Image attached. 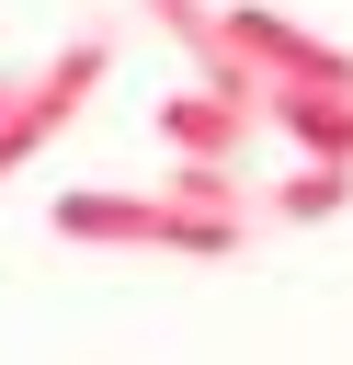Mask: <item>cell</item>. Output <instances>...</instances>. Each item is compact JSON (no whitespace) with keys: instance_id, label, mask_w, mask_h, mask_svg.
<instances>
[{"instance_id":"6da1fadb","label":"cell","mask_w":353,"mask_h":365,"mask_svg":"<svg viewBox=\"0 0 353 365\" xmlns=\"http://www.w3.org/2000/svg\"><path fill=\"white\" fill-rule=\"evenodd\" d=\"M57 240H80V251H194V262H228V251H251V217L239 205H194L182 182H159V194L91 182V194H57Z\"/></svg>"},{"instance_id":"7a4b0ae2","label":"cell","mask_w":353,"mask_h":365,"mask_svg":"<svg viewBox=\"0 0 353 365\" xmlns=\"http://www.w3.org/2000/svg\"><path fill=\"white\" fill-rule=\"evenodd\" d=\"M102 80H114V34H68V46H57L11 103H0V182H11L46 137H68V125H80V103H91Z\"/></svg>"},{"instance_id":"3957f363","label":"cell","mask_w":353,"mask_h":365,"mask_svg":"<svg viewBox=\"0 0 353 365\" xmlns=\"http://www.w3.org/2000/svg\"><path fill=\"white\" fill-rule=\"evenodd\" d=\"M148 125H159L171 160H251V137H262L273 114H262V91H239V80H194V91H171V103H148Z\"/></svg>"},{"instance_id":"277c9868","label":"cell","mask_w":353,"mask_h":365,"mask_svg":"<svg viewBox=\"0 0 353 365\" xmlns=\"http://www.w3.org/2000/svg\"><path fill=\"white\" fill-rule=\"evenodd\" d=\"M262 114H273L307 160H353V91H342V80H273Z\"/></svg>"},{"instance_id":"5b68a950","label":"cell","mask_w":353,"mask_h":365,"mask_svg":"<svg viewBox=\"0 0 353 365\" xmlns=\"http://www.w3.org/2000/svg\"><path fill=\"white\" fill-rule=\"evenodd\" d=\"M342 205H353V160H307V171L273 182V217H285V228H319V217H342Z\"/></svg>"},{"instance_id":"8992f818","label":"cell","mask_w":353,"mask_h":365,"mask_svg":"<svg viewBox=\"0 0 353 365\" xmlns=\"http://www.w3.org/2000/svg\"><path fill=\"white\" fill-rule=\"evenodd\" d=\"M11 91H23V80H11V68H0V103H11Z\"/></svg>"}]
</instances>
